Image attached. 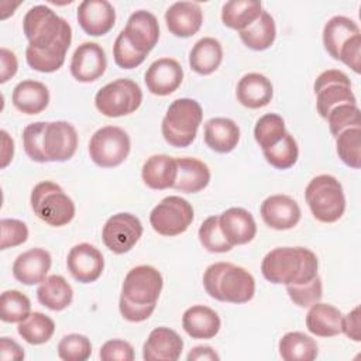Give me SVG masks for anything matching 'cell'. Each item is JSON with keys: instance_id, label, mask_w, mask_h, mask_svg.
<instances>
[{"instance_id": "603a6c76", "label": "cell", "mask_w": 361, "mask_h": 361, "mask_svg": "<svg viewBox=\"0 0 361 361\" xmlns=\"http://www.w3.org/2000/svg\"><path fill=\"white\" fill-rule=\"evenodd\" d=\"M52 264L51 254L44 248H31L21 252L13 264L14 278L24 285L41 283Z\"/></svg>"}, {"instance_id": "5b68a950", "label": "cell", "mask_w": 361, "mask_h": 361, "mask_svg": "<svg viewBox=\"0 0 361 361\" xmlns=\"http://www.w3.org/2000/svg\"><path fill=\"white\" fill-rule=\"evenodd\" d=\"M203 286L210 298L228 303H245L255 293L254 276L245 268L231 262H214L207 267Z\"/></svg>"}, {"instance_id": "2e32d148", "label": "cell", "mask_w": 361, "mask_h": 361, "mask_svg": "<svg viewBox=\"0 0 361 361\" xmlns=\"http://www.w3.org/2000/svg\"><path fill=\"white\" fill-rule=\"evenodd\" d=\"M107 68L104 49L96 42L80 44L71 59V75L82 83L97 80Z\"/></svg>"}, {"instance_id": "ac0fdd59", "label": "cell", "mask_w": 361, "mask_h": 361, "mask_svg": "<svg viewBox=\"0 0 361 361\" xmlns=\"http://www.w3.org/2000/svg\"><path fill=\"white\" fill-rule=\"evenodd\" d=\"M183 80V69L173 58H159L154 61L144 75L147 89L157 96L173 93Z\"/></svg>"}, {"instance_id": "836d02e7", "label": "cell", "mask_w": 361, "mask_h": 361, "mask_svg": "<svg viewBox=\"0 0 361 361\" xmlns=\"http://www.w3.org/2000/svg\"><path fill=\"white\" fill-rule=\"evenodd\" d=\"M262 13L261 1L230 0L223 4L221 21L226 27L238 32L250 27Z\"/></svg>"}, {"instance_id": "44dd1931", "label": "cell", "mask_w": 361, "mask_h": 361, "mask_svg": "<svg viewBox=\"0 0 361 361\" xmlns=\"http://www.w3.org/2000/svg\"><path fill=\"white\" fill-rule=\"evenodd\" d=\"M219 224L226 240L234 245H243L257 234V224L252 214L243 207H230L219 216Z\"/></svg>"}, {"instance_id": "74e56055", "label": "cell", "mask_w": 361, "mask_h": 361, "mask_svg": "<svg viewBox=\"0 0 361 361\" xmlns=\"http://www.w3.org/2000/svg\"><path fill=\"white\" fill-rule=\"evenodd\" d=\"M262 154L271 166L276 169H289L298 161L299 148L293 135L286 131L281 141L267 149H262Z\"/></svg>"}, {"instance_id": "4316f807", "label": "cell", "mask_w": 361, "mask_h": 361, "mask_svg": "<svg viewBox=\"0 0 361 361\" xmlns=\"http://www.w3.org/2000/svg\"><path fill=\"white\" fill-rule=\"evenodd\" d=\"M14 107L24 114H39L48 107L49 90L38 80H23L16 85L11 94Z\"/></svg>"}, {"instance_id": "8992f818", "label": "cell", "mask_w": 361, "mask_h": 361, "mask_svg": "<svg viewBox=\"0 0 361 361\" xmlns=\"http://www.w3.org/2000/svg\"><path fill=\"white\" fill-rule=\"evenodd\" d=\"M202 118V106L195 99L182 97L173 100L161 124L165 141L176 148L189 147L196 138Z\"/></svg>"}, {"instance_id": "7c38bea8", "label": "cell", "mask_w": 361, "mask_h": 361, "mask_svg": "<svg viewBox=\"0 0 361 361\" xmlns=\"http://www.w3.org/2000/svg\"><path fill=\"white\" fill-rule=\"evenodd\" d=\"M317 113L326 118L340 104H357L348 76L338 69H327L314 80Z\"/></svg>"}, {"instance_id": "f6af8a7d", "label": "cell", "mask_w": 361, "mask_h": 361, "mask_svg": "<svg viewBox=\"0 0 361 361\" xmlns=\"http://www.w3.org/2000/svg\"><path fill=\"white\" fill-rule=\"evenodd\" d=\"M286 292L290 300L299 307H310L316 302H320L323 296L322 279L317 275L314 279L300 285H286Z\"/></svg>"}, {"instance_id": "db71d44e", "label": "cell", "mask_w": 361, "mask_h": 361, "mask_svg": "<svg viewBox=\"0 0 361 361\" xmlns=\"http://www.w3.org/2000/svg\"><path fill=\"white\" fill-rule=\"evenodd\" d=\"M188 361H202V360H220L219 354L210 345H196L188 354Z\"/></svg>"}, {"instance_id": "3957f363", "label": "cell", "mask_w": 361, "mask_h": 361, "mask_svg": "<svg viewBox=\"0 0 361 361\" xmlns=\"http://www.w3.org/2000/svg\"><path fill=\"white\" fill-rule=\"evenodd\" d=\"M162 286L164 279L157 268L151 265L131 268L121 286L118 302L121 316L131 323L147 320L155 310Z\"/></svg>"}, {"instance_id": "ee69618b", "label": "cell", "mask_w": 361, "mask_h": 361, "mask_svg": "<svg viewBox=\"0 0 361 361\" xmlns=\"http://www.w3.org/2000/svg\"><path fill=\"white\" fill-rule=\"evenodd\" d=\"M326 120L330 133L337 137L347 128L360 127V109L357 104H340L327 114Z\"/></svg>"}, {"instance_id": "30bf717a", "label": "cell", "mask_w": 361, "mask_h": 361, "mask_svg": "<svg viewBox=\"0 0 361 361\" xmlns=\"http://www.w3.org/2000/svg\"><path fill=\"white\" fill-rule=\"evenodd\" d=\"M131 149L128 134L117 126L99 128L89 141L90 159L100 168H114L126 161Z\"/></svg>"}, {"instance_id": "bcb514c9", "label": "cell", "mask_w": 361, "mask_h": 361, "mask_svg": "<svg viewBox=\"0 0 361 361\" xmlns=\"http://www.w3.org/2000/svg\"><path fill=\"white\" fill-rule=\"evenodd\" d=\"M113 58L116 65L121 69H133L140 66L145 61L147 55H142L138 51H135L120 31L113 45Z\"/></svg>"}, {"instance_id": "6da1fadb", "label": "cell", "mask_w": 361, "mask_h": 361, "mask_svg": "<svg viewBox=\"0 0 361 361\" xmlns=\"http://www.w3.org/2000/svg\"><path fill=\"white\" fill-rule=\"evenodd\" d=\"M23 31L28 39L25 59L31 69L51 73L63 65L72 42V28L65 18L38 4L25 13Z\"/></svg>"}, {"instance_id": "4dcf8cb0", "label": "cell", "mask_w": 361, "mask_h": 361, "mask_svg": "<svg viewBox=\"0 0 361 361\" xmlns=\"http://www.w3.org/2000/svg\"><path fill=\"white\" fill-rule=\"evenodd\" d=\"M361 34L357 23L344 16L331 17L323 27V45L333 59L338 61V54L345 42Z\"/></svg>"}, {"instance_id": "60d3db41", "label": "cell", "mask_w": 361, "mask_h": 361, "mask_svg": "<svg viewBox=\"0 0 361 361\" xmlns=\"http://www.w3.org/2000/svg\"><path fill=\"white\" fill-rule=\"evenodd\" d=\"M338 158L350 168L361 166V127H353L341 131L336 137Z\"/></svg>"}, {"instance_id": "f35d334b", "label": "cell", "mask_w": 361, "mask_h": 361, "mask_svg": "<svg viewBox=\"0 0 361 361\" xmlns=\"http://www.w3.org/2000/svg\"><path fill=\"white\" fill-rule=\"evenodd\" d=\"M31 314V302L20 290H4L0 296V319L6 323H20Z\"/></svg>"}, {"instance_id": "52a82bcc", "label": "cell", "mask_w": 361, "mask_h": 361, "mask_svg": "<svg viewBox=\"0 0 361 361\" xmlns=\"http://www.w3.org/2000/svg\"><path fill=\"white\" fill-rule=\"evenodd\" d=\"M306 203L313 217L322 223H334L345 210V196L337 178L323 173L314 176L305 189Z\"/></svg>"}, {"instance_id": "b9f144b4", "label": "cell", "mask_w": 361, "mask_h": 361, "mask_svg": "<svg viewBox=\"0 0 361 361\" xmlns=\"http://www.w3.org/2000/svg\"><path fill=\"white\" fill-rule=\"evenodd\" d=\"M56 350L63 361H86L92 354V343L83 334L71 333L61 338Z\"/></svg>"}, {"instance_id": "9c48e42d", "label": "cell", "mask_w": 361, "mask_h": 361, "mask_svg": "<svg viewBox=\"0 0 361 361\" xmlns=\"http://www.w3.org/2000/svg\"><path fill=\"white\" fill-rule=\"evenodd\" d=\"M141 87L127 78H120L104 85L94 96L96 109L106 117L131 114L141 106Z\"/></svg>"}, {"instance_id": "d590c367", "label": "cell", "mask_w": 361, "mask_h": 361, "mask_svg": "<svg viewBox=\"0 0 361 361\" xmlns=\"http://www.w3.org/2000/svg\"><path fill=\"white\" fill-rule=\"evenodd\" d=\"M276 37V27L272 16L262 10L261 16L245 30L240 31V38L248 48L254 51L268 49Z\"/></svg>"}, {"instance_id": "4fadbf2b", "label": "cell", "mask_w": 361, "mask_h": 361, "mask_svg": "<svg viewBox=\"0 0 361 361\" xmlns=\"http://www.w3.org/2000/svg\"><path fill=\"white\" fill-rule=\"evenodd\" d=\"M142 224L131 213H116L107 219L102 230L104 245L114 254L128 252L141 238Z\"/></svg>"}, {"instance_id": "d4e9b609", "label": "cell", "mask_w": 361, "mask_h": 361, "mask_svg": "<svg viewBox=\"0 0 361 361\" xmlns=\"http://www.w3.org/2000/svg\"><path fill=\"white\" fill-rule=\"evenodd\" d=\"M182 327L192 338L209 340L220 331L221 320L213 309L203 305H195L185 310L182 316Z\"/></svg>"}, {"instance_id": "7a4b0ae2", "label": "cell", "mask_w": 361, "mask_h": 361, "mask_svg": "<svg viewBox=\"0 0 361 361\" xmlns=\"http://www.w3.org/2000/svg\"><path fill=\"white\" fill-rule=\"evenodd\" d=\"M78 131L68 121H37L23 131L25 154L35 162H65L78 148Z\"/></svg>"}, {"instance_id": "7402d4cb", "label": "cell", "mask_w": 361, "mask_h": 361, "mask_svg": "<svg viewBox=\"0 0 361 361\" xmlns=\"http://www.w3.org/2000/svg\"><path fill=\"white\" fill-rule=\"evenodd\" d=\"M165 23L171 34L180 38L195 35L203 23V11L197 3L176 1L165 11Z\"/></svg>"}, {"instance_id": "d6a6232c", "label": "cell", "mask_w": 361, "mask_h": 361, "mask_svg": "<svg viewBox=\"0 0 361 361\" xmlns=\"http://www.w3.org/2000/svg\"><path fill=\"white\" fill-rule=\"evenodd\" d=\"M223 61V48L219 39L200 38L189 52V65L199 75L213 73Z\"/></svg>"}, {"instance_id": "7bdbcfd3", "label": "cell", "mask_w": 361, "mask_h": 361, "mask_svg": "<svg viewBox=\"0 0 361 361\" xmlns=\"http://www.w3.org/2000/svg\"><path fill=\"white\" fill-rule=\"evenodd\" d=\"M199 241L210 252H227L233 245L226 240L220 230L219 216L207 217L199 227Z\"/></svg>"}, {"instance_id": "681fc988", "label": "cell", "mask_w": 361, "mask_h": 361, "mask_svg": "<svg viewBox=\"0 0 361 361\" xmlns=\"http://www.w3.org/2000/svg\"><path fill=\"white\" fill-rule=\"evenodd\" d=\"M338 61L351 68L355 73L361 72V34L350 38L338 54Z\"/></svg>"}, {"instance_id": "d6986e66", "label": "cell", "mask_w": 361, "mask_h": 361, "mask_svg": "<svg viewBox=\"0 0 361 361\" xmlns=\"http://www.w3.org/2000/svg\"><path fill=\"white\" fill-rule=\"evenodd\" d=\"M264 223L274 230L293 228L300 220V207L288 195H271L259 207Z\"/></svg>"}, {"instance_id": "9a60e30c", "label": "cell", "mask_w": 361, "mask_h": 361, "mask_svg": "<svg viewBox=\"0 0 361 361\" xmlns=\"http://www.w3.org/2000/svg\"><path fill=\"white\" fill-rule=\"evenodd\" d=\"M66 267L78 282L92 283L100 278L104 269V259L94 245L80 243L71 248L66 257Z\"/></svg>"}, {"instance_id": "f5cc1de1", "label": "cell", "mask_w": 361, "mask_h": 361, "mask_svg": "<svg viewBox=\"0 0 361 361\" xmlns=\"http://www.w3.org/2000/svg\"><path fill=\"white\" fill-rule=\"evenodd\" d=\"M0 358L3 361L24 360V351L20 347V344L16 343L13 338L1 337L0 338Z\"/></svg>"}, {"instance_id": "f1b7e54d", "label": "cell", "mask_w": 361, "mask_h": 361, "mask_svg": "<svg viewBox=\"0 0 361 361\" xmlns=\"http://www.w3.org/2000/svg\"><path fill=\"white\" fill-rule=\"evenodd\" d=\"M176 165L178 175L173 183L176 190L185 193H196L209 185L210 169L203 161L192 157H182L176 158Z\"/></svg>"}, {"instance_id": "ba28073f", "label": "cell", "mask_w": 361, "mask_h": 361, "mask_svg": "<svg viewBox=\"0 0 361 361\" xmlns=\"http://www.w3.org/2000/svg\"><path fill=\"white\" fill-rule=\"evenodd\" d=\"M34 214L54 227H62L75 217V203L63 189L52 180H44L34 186L30 197Z\"/></svg>"}, {"instance_id": "11a10c76", "label": "cell", "mask_w": 361, "mask_h": 361, "mask_svg": "<svg viewBox=\"0 0 361 361\" xmlns=\"http://www.w3.org/2000/svg\"><path fill=\"white\" fill-rule=\"evenodd\" d=\"M0 134H1V145H3V148H1V168H6L10 164V161L13 159V155H14V141L6 130H1Z\"/></svg>"}, {"instance_id": "f546056e", "label": "cell", "mask_w": 361, "mask_h": 361, "mask_svg": "<svg viewBox=\"0 0 361 361\" xmlns=\"http://www.w3.org/2000/svg\"><path fill=\"white\" fill-rule=\"evenodd\" d=\"M341 312L329 303L316 302L306 314L307 330L317 337H334L341 333Z\"/></svg>"}, {"instance_id": "e575fe53", "label": "cell", "mask_w": 361, "mask_h": 361, "mask_svg": "<svg viewBox=\"0 0 361 361\" xmlns=\"http://www.w3.org/2000/svg\"><path fill=\"white\" fill-rule=\"evenodd\" d=\"M278 350L285 361H313L319 353L316 340L302 331L283 334L279 340Z\"/></svg>"}, {"instance_id": "1f68e13d", "label": "cell", "mask_w": 361, "mask_h": 361, "mask_svg": "<svg viewBox=\"0 0 361 361\" xmlns=\"http://www.w3.org/2000/svg\"><path fill=\"white\" fill-rule=\"evenodd\" d=\"M38 302L54 312L66 309L73 300V289L69 282L61 275L45 278L37 289Z\"/></svg>"}, {"instance_id": "5bb4252c", "label": "cell", "mask_w": 361, "mask_h": 361, "mask_svg": "<svg viewBox=\"0 0 361 361\" xmlns=\"http://www.w3.org/2000/svg\"><path fill=\"white\" fill-rule=\"evenodd\" d=\"M121 32L135 51L148 55L159 39L158 20L147 10H137L128 17Z\"/></svg>"}, {"instance_id": "816d5d0a", "label": "cell", "mask_w": 361, "mask_h": 361, "mask_svg": "<svg viewBox=\"0 0 361 361\" xmlns=\"http://www.w3.org/2000/svg\"><path fill=\"white\" fill-rule=\"evenodd\" d=\"M0 83H6L17 73L18 62L16 54L7 48L0 49Z\"/></svg>"}, {"instance_id": "8d00e7d4", "label": "cell", "mask_w": 361, "mask_h": 361, "mask_svg": "<svg viewBox=\"0 0 361 361\" xmlns=\"http://www.w3.org/2000/svg\"><path fill=\"white\" fill-rule=\"evenodd\" d=\"M17 331L28 344L39 345L49 341L54 336L55 323L49 316L41 312H34L25 320L18 323Z\"/></svg>"}, {"instance_id": "c3c4849f", "label": "cell", "mask_w": 361, "mask_h": 361, "mask_svg": "<svg viewBox=\"0 0 361 361\" xmlns=\"http://www.w3.org/2000/svg\"><path fill=\"white\" fill-rule=\"evenodd\" d=\"M99 357L103 361H133L134 348L128 341L113 338L102 345Z\"/></svg>"}, {"instance_id": "f907efd6", "label": "cell", "mask_w": 361, "mask_h": 361, "mask_svg": "<svg viewBox=\"0 0 361 361\" xmlns=\"http://www.w3.org/2000/svg\"><path fill=\"white\" fill-rule=\"evenodd\" d=\"M341 333H344L353 341L361 340V322H360V306H355L351 312L343 316Z\"/></svg>"}, {"instance_id": "277c9868", "label": "cell", "mask_w": 361, "mask_h": 361, "mask_svg": "<svg viewBox=\"0 0 361 361\" xmlns=\"http://www.w3.org/2000/svg\"><path fill=\"white\" fill-rule=\"evenodd\" d=\"M319 261L305 247H278L271 250L261 262V272L271 283L300 285L317 276Z\"/></svg>"}, {"instance_id": "83f0119b", "label": "cell", "mask_w": 361, "mask_h": 361, "mask_svg": "<svg viewBox=\"0 0 361 361\" xmlns=\"http://www.w3.org/2000/svg\"><path fill=\"white\" fill-rule=\"evenodd\" d=\"M204 142L219 154L233 151L240 141V128L231 118L213 117L204 124Z\"/></svg>"}, {"instance_id": "cb8c5ba5", "label": "cell", "mask_w": 361, "mask_h": 361, "mask_svg": "<svg viewBox=\"0 0 361 361\" xmlns=\"http://www.w3.org/2000/svg\"><path fill=\"white\" fill-rule=\"evenodd\" d=\"M235 96L244 107L261 109L272 100L274 87L267 76L251 72L238 80Z\"/></svg>"}, {"instance_id": "ffe728a7", "label": "cell", "mask_w": 361, "mask_h": 361, "mask_svg": "<svg viewBox=\"0 0 361 361\" xmlns=\"http://www.w3.org/2000/svg\"><path fill=\"white\" fill-rule=\"evenodd\" d=\"M183 350V340L169 327H155L142 347L145 361H176Z\"/></svg>"}, {"instance_id": "e0dca14e", "label": "cell", "mask_w": 361, "mask_h": 361, "mask_svg": "<svg viewBox=\"0 0 361 361\" xmlns=\"http://www.w3.org/2000/svg\"><path fill=\"white\" fill-rule=\"evenodd\" d=\"M76 18L87 35L100 37L114 27L116 11L107 0H83L78 7Z\"/></svg>"}, {"instance_id": "ab89813d", "label": "cell", "mask_w": 361, "mask_h": 361, "mask_svg": "<svg viewBox=\"0 0 361 361\" xmlns=\"http://www.w3.org/2000/svg\"><path fill=\"white\" fill-rule=\"evenodd\" d=\"M285 121L276 113H268L258 118L254 127V138L261 149L275 145L285 135Z\"/></svg>"}, {"instance_id": "7dc6e473", "label": "cell", "mask_w": 361, "mask_h": 361, "mask_svg": "<svg viewBox=\"0 0 361 361\" xmlns=\"http://www.w3.org/2000/svg\"><path fill=\"white\" fill-rule=\"evenodd\" d=\"M0 230H1L0 250H7L11 247L21 245L28 238L27 224L17 219H1Z\"/></svg>"}, {"instance_id": "484cf974", "label": "cell", "mask_w": 361, "mask_h": 361, "mask_svg": "<svg viewBox=\"0 0 361 361\" xmlns=\"http://www.w3.org/2000/svg\"><path fill=\"white\" fill-rule=\"evenodd\" d=\"M178 175L176 158L155 154L151 155L142 165L141 178L144 183L155 190H164L168 188H173Z\"/></svg>"}, {"instance_id": "8fae6325", "label": "cell", "mask_w": 361, "mask_h": 361, "mask_svg": "<svg viewBox=\"0 0 361 361\" xmlns=\"http://www.w3.org/2000/svg\"><path fill=\"white\" fill-rule=\"evenodd\" d=\"M193 217V207L186 199L166 196L151 210L149 223L158 234L173 237L185 233L192 224Z\"/></svg>"}]
</instances>
